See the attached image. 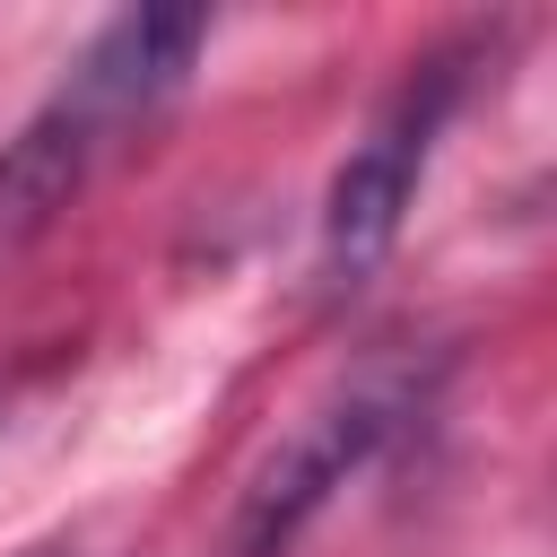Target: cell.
<instances>
[{
	"label": "cell",
	"mask_w": 557,
	"mask_h": 557,
	"mask_svg": "<svg viewBox=\"0 0 557 557\" xmlns=\"http://www.w3.org/2000/svg\"><path fill=\"white\" fill-rule=\"evenodd\" d=\"M200 44H209L200 9H131V17H113L70 61V78L17 122V139L0 148V244H26L35 226H52L96 183V165L157 122V104L191 78Z\"/></svg>",
	"instance_id": "1"
},
{
	"label": "cell",
	"mask_w": 557,
	"mask_h": 557,
	"mask_svg": "<svg viewBox=\"0 0 557 557\" xmlns=\"http://www.w3.org/2000/svg\"><path fill=\"white\" fill-rule=\"evenodd\" d=\"M409 409H418V383H409V374H357V383H339L322 409H305V418L287 426V444L252 470L244 505H235V557H287V548L305 540V522H313L357 470H374V453L409 426Z\"/></svg>",
	"instance_id": "2"
},
{
	"label": "cell",
	"mask_w": 557,
	"mask_h": 557,
	"mask_svg": "<svg viewBox=\"0 0 557 557\" xmlns=\"http://www.w3.org/2000/svg\"><path fill=\"white\" fill-rule=\"evenodd\" d=\"M453 96H461V61H426L374 113V131L339 157V174L322 191V287L331 296H357L383 270V252L400 244V218L418 200V174L435 157V131H444Z\"/></svg>",
	"instance_id": "3"
}]
</instances>
